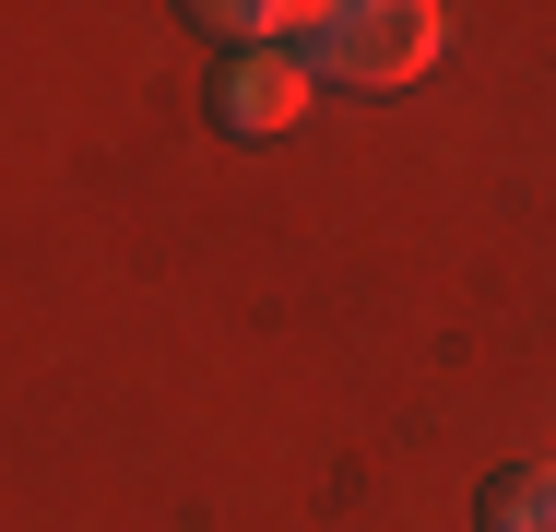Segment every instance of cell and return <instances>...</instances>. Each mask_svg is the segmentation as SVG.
Wrapping results in <instances>:
<instances>
[{
	"label": "cell",
	"mask_w": 556,
	"mask_h": 532,
	"mask_svg": "<svg viewBox=\"0 0 556 532\" xmlns=\"http://www.w3.org/2000/svg\"><path fill=\"white\" fill-rule=\"evenodd\" d=\"M439 36H450L439 0H343V12H320L296 36V60L332 72V84H415L439 60Z\"/></svg>",
	"instance_id": "1"
},
{
	"label": "cell",
	"mask_w": 556,
	"mask_h": 532,
	"mask_svg": "<svg viewBox=\"0 0 556 532\" xmlns=\"http://www.w3.org/2000/svg\"><path fill=\"white\" fill-rule=\"evenodd\" d=\"M214 118L237 130V142H285V130L308 118V60H296V48H225Z\"/></svg>",
	"instance_id": "2"
},
{
	"label": "cell",
	"mask_w": 556,
	"mask_h": 532,
	"mask_svg": "<svg viewBox=\"0 0 556 532\" xmlns=\"http://www.w3.org/2000/svg\"><path fill=\"white\" fill-rule=\"evenodd\" d=\"M473 532H556V461H497L473 497Z\"/></svg>",
	"instance_id": "3"
},
{
	"label": "cell",
	"mask_w": 556,
	"mask_h": 532,
	"mask_svg": "<svg viewBox=\"0 0 556 532\" xmlns=\"http://www.w3.org/2000/svg\"><path fill=\"white\" fill-rule=\"evenodd\" d=\"M190 24H214L225 48H285V36H308L320 12H308V0H202Z\"/></svg>",
	"instance_id": "4"
}]
</instances>
